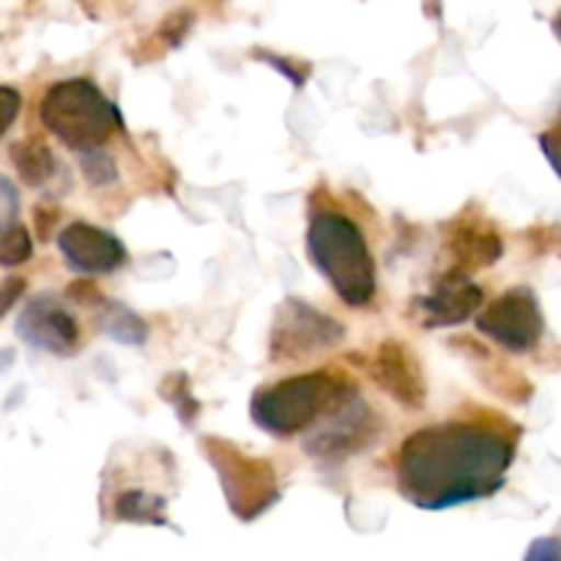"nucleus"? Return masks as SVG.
I'll return each instance as SVG.
<instances>
[{
  "mask_svg": "<svg viewBox=\"0 0 561 561\" xmlns=\"http://www.w3.org/2000/svg\"><path fill=\"white\" fill-rule=\"evenodd\" d=\"M515 438L480 422H444L411 433L398 453V488L420 510H449L502 491Z\"/></svg>",
  "mask_w": 561,
  "mask_h": 561,
  "instance_id": "obj_1",
  "label": "nucleus"
},
{
  "mask_svg": "<svg viewBox=\"0 0 561 561\" xmlns=\"http://www.w3.org/2000/svg\"><path fill=\"white\" fill-rule=\"evenodd\" d=\"M307 252L312 266L345 305H370L376 296V263L354 219L329 208L312 211L307 225Z\"/></svg>",
  "mask_w": 561,
  "mask_h": 561,
  "instance_id": "obj_2",
  "label": "nucleus"
},
{
  "mask_svg": "<svg viewBox=\"0 0 561 561\" xmlns=\"http://www.w3.org/2000/svg\"><path fill=\"white\" fill-rule=\"evenodd\" d=\"M354 394L356 389L345 383L343 378L316 370L257 389L252 394L250 414L252 422L268 436L290 438L296 433L310 431L316 422L327 420L332 411H337Z\"/></svg>",
  "mask_w": 561,
  "mask_h": 561,
  "instance_id": "obj_3",
  "label": "nucleus"
},
{
  "mask_svg": "<svg viewBox=\"0 0 561 561\" xmlns=\"http://www.w3.org/2000/svg\"><path fill=\"white\" fill-rule=\"evenodd\" d=\"M42 124L71 151L102 148L124 126L118 107L85 77L55 82L42 99Z\"/></svg>",
  "mask_w": 561,
  "mask_h": 561,
  "instance_id": "obj_4",
  "label": "nucleus"
},
{
  "mask_svg": "<svg viewBox=\"0 0 561 561\" xmlns=\"http://www.w3.org/2000/svg\"><path fill=\"white\" fill-rule=\"evenodd\" d=\"M203 453L222 485L225 502L239 520H255L279 502L277 471L268 460L252 458L228 438H203Z\"/></svg>",
  "mask_w": 561,
  "mask_h": 561,
  "instance_id": "obj_5",
  "label": "nucleus"
},
{
  "mask_svg": "<svg viewBox=\"0 0 561 561\" xmlns=\"http://www.w3.org/2000/svg\"><path fill=\"white\" fill-rule=\"evenodd\" d=\"M343 337V323L305 301L288 299L277 307L274 316L268 354L274 362H296L318 351L334 348Z\"/></svg>",
  "mask_w": 561,
  "mask_h": 561,
  "instance_id": "obj_6",
  "label": "nucleus"
},
{
  "mask_svg": "<svg viewBox=\"0 0 561 561\" xmlns=\"http://www.w3.org/2000/svg\"><path fill=\"white\" fill-rule=\"evenodd\" d=\"M477 329L513 354H526L546 332L540 301L529 288H513L477 316Z\"/></svg>",
  "mask_w": 561,
  "mask_h": 561,
  "instance_id": "obj_7",
  "label": "nucleus"
},
{
  "mask_svg": "<svg viewBox=\"0 0 561 561\" xmlns=\"http://www.w3.org/2000/svg\"><path fill=\"white\" fill-rule=\"evenodd\" d=\"M16 334L27 345L55 356H71L80 348V327L64 301L53 294H38L22 307Z\"/></svg>",
  "mask_w": 561,
  "mask_h": 561,
  "instance_id": "obj_8",
  "label": "nucleus"
},
{
  "mask_svg": "<svg viewBox=\"0 0 561 561\" xmlns=\"http://www.w3.org/2000/svg\"><path fill=\"white\" fill-rule=\"evenodd\" d=\"M58 250L66 266L82 277L113 274L126 263V247L91 222H71L60 230Z\"/></svg>",
  "mask_w": 561,
  "mask_h": 561,
  "instance_id": "obj_9",
  "label": "nucleus"
},
{
  "mask_svg": "<svg viewBox=\"0 0 561 561\" xmlns=\"http://www.w3.org/2000/svg\"><path fill=\"white\" fill-rule=\"evenodd\" d=\"M367 373L378 383V389L387 392L405 411H420L425 405V378H422V370L411 351L400 340H383L373 359L367 362Z\"/></svg>",
  "mask_w": 561,
  "mask_h": 561,
  "instance_id": "obj_10",
  "label": "nucleus"
},
{
  "mask_svg": "<svg viewBox=\"0 0 561 561\" xmlns=\"http://www.w3.org/2000/svg\"><path fill=\"white\" fill-rule=\"evenodd\" d=\"M482 301H485V294L480 285H474L463 274H447L431 296H422L416 301V307H420L422 327L444 329L469 321L471 316L480 312Z\"/></svg>",
  "mask_w": 561,
  "mask_h": 561,
  "instance_id": "obj_11",
  "label": "nucleus"
},
{
  "mask_svg": "<svg viewBox=\"0 0 561 561\" xmlns=\"http://www.w3.org/2000/svg\"><path fill=\"white\" fill-rule=\"evenodd\" d=\"M370 414L365 411V403L359 400V394L345 400L337 411L327 416V425L323 431H318L316 436L307 438V449L316 458H334V455H351L354 449H359L362 444L370 442Z\"/></svg>",
  "mask_w": 561,
  "mask_h": 561,
  "instance_id": "obj_12",
  "label": "nucleus"
},
{
  "mask_svg": "<svg viewBox=\"0 0 561 561\" xmlns=\"http://www.w3.org/2000/svg\"><path fill=\"white\" fill-rule=\"evenodd\" d=\"M447 247L449 255L455 257V268L449 274H463V277H469L474 268L493 266L504 252L496 230L485 228L482 222H460L458 230L449 233Z\"/></svg>",
  "mask_w": 561,
  "mask_h": 561,
  "instance_id": "obj_13",
  "label": "nucleus"
},
{
  "mask_svg": "<svg viewBox=\"0 0 561 561\" xmlns=\"http://www.w3.org/2000/svg\"><path fill=\"white\" fill-rule=\"evenodd\" d=\"M11 162L27 186H44L55 175V153L42 137H27L11 146Z\"/></svg>",
  "mask_w": 561,
  "mask_h": 561,
  "instance_id": "obj_14",
  "label": "nucleus"
},
{
  "mask_svg": "<svg viewBox=\"0 0 561 561\" xmlns=\"http://www.w3.org/2000/svg\"><path fill=\"white\" fill-rule=\"evenodd\" d=\"M113 513L126 524L164 526L168 524V502L159 493L148 491H124L113 504Z\"/></svg>",
  "mask_w": 561,
  "mask_h": 561,
  "instance_id": "obj_15",
  "label": "nucleus"
},
{
  "mask_svg": "<svg viewBox=\"0 0 561 561\" xmlns=\"http://www.w3.org/2000/svg\"><path fill=\"white\" fill-rule=\"evenodd\" d=\"M102 332L113 337L115 343L124 345H142L148 340V327L137 312L129 307L118 305V301H104L102 321H99Z\"/></svg>",
  "mask_w": 561,
  "mask_h": 561,
  "instance_id": "obj_16",
  "label": "nucleus"
},
{
  "mask_svg": "<svg viewBox=\"0 0 561 561\" xmlns=\"http://www.w3.org/2000/svg\"><path fill=\"white\" fill-rule=\"evenodd\" d=\"M159 392H162V398L168 400L170 405H173L175 414L181 416V422H184V425H190V422L195 420V416H197V400L192 398L190 381H186L184 373H175V376L164 378L162 389H159Z\"/></svg>",
  "mask_w": 561,
  "mask_h": 561,
  "instance_id": "obj_17",
  "label": "nucleus"
},
{
  "mask_svg": "<svg viewBox=\"0 0 561 561\" xmlns=\"http://www.w3.org/2000/svg\"><path fill=\"white\" fill-rule=\"evenodd\" d=\"M20 192L9 175L0 173V244L20 228Z\"/></svg>",
  "mask_w": 561,
  "mask_h": 561,
  "instance_id": "obj_18",
  "label": "nucleus"
},
{
  "mask_svg": "<svg viewBox=\"0 0 561 561\" xmlns=\"http://www.w3.org/2000/svg\"><path fill=\"white\" fill-rule=\"evenodd\" d=\"M82 173L91 181L93 186H107L115 184L118 179V170L110 153H104L102 148H93V151H82Z\"/></svg>",
  "mask_w": 561,
  "mask_h": 561,
  "instance_id": "obj_19",
  "label": "nucleus"
},
{
  "mask_svg": "<svg viewBox=\"0 0 561 561\" xmlns=\"http://www.w3.org/2000/svg\"><path fill=\"white\" fill-rule=\"evenodd\" d=\"M31 255H33L31 233H27L25 225H20V228H16L14 233L0 244V266H9V268L20 266V263L31 261Z\"/></svg>",
  "mask_w": 561,
  "mask_h": 561,
  "instance_id": "obj_20",
  "label": "nucleus"
},
{
  "mask_svg": "<svg viewBox=\"0 0 561 561\" xmlns=\"http://www.w3.org/2000/svg\"><path fill=\"white\" fill-rule=\"evenodd\" d=\"M20 107H22L20 91H14V88L9 85H0V137L11 129V124H14L16 115H20Z\"/></svg>",
  "mask_w": 561,
  "mask_h": 561,
  "instance_id": "obj_21",
  "label": "nucleus"
},
{
  "mask_svg": "<svg viewBox=\"0 0 561 561\" xmlns=\"http://www.w3.org/2000/svg\"><path fill=\"white\" fill-rule=\"evenodd\" d=\"M540 148L546 153V159L551 162L553 173L561 179V126L559 129H548L540 135Z\"/></svg>",
  "mask_w": 561,
  "mask_h": 561,
  "instance_id": "obj_22",
  "label": "nucleus"
},
{
  "mask_svg": "<svg viewBox=\"0 0 561 561\" xmlns=\"http://www.w3.org/2000/svg\"><path fill=\"white\" fill-rule=\"evenodd\" d=\"M22 294H25V279L22 277H5L0 283V318L16 305V299H22Z\"/></svg>",
  "mask_w": 561,
  "mask_h": 561,
  "instance_id": "obj_23",
  "label": "nucleus"
},
{
  "mask_svg": "<svg viewBox=\"0 0 561 561\" xmlns=\"http://www.w3.org/2000/svg\"><path fill=\"white\" fill-rule=\"evenodd\" d=\"M69 299H75L77 305H96V301L102 299V294H99L96 285H93L91 279L82 277L69 285Z\"/></svg>",
  "mask_w": 561,
  "mask_h": 561,
  "instance_id": "obj_24",
  "label": "nucleus"
},
{
  "mask_svg": "<svg viewBox=\"0 0 561 561\" xmlns=\"http://www.w3.org/2000/svg\"><path fill=\"white\" fill-rule=\"evenodd\" d=\"M529 559H561V542L559 540H537L526 553Z\"/></svg>",
  "mask_w": 561,
  "mask_h": 561,
  "instance_id": "obj_25",
  "label": "nucleus"
},
{
  "mask_svg": "<svg viewBox=\"0 0 561 561\" xmlns=\"http://www.w3.org/2000/svg\"><path fill=\"white\" fill-rule=\"evenodd\" d=\"M55 219H58V211H55V208H36V228L42 239H49V225H53Z\"/></svg>",
  "mask_w": 561,
  "mask_h": 561,
  "instance_id": "obj_26",
  "label": "nucleus"
},
{
  "mask_svg": "<svg viewBox=\"0 0 561 561\" xmlns=\"http://www.w3.org/2000/svg\"><path fill=\"white\" fill-rule=\"evenodd\" d=\"M553 31H557V36L561 38V14L557 16V22H553Z\"/></svg>",
  "mask_w": 561,
  "mask_h": 561,
  "instance_id": "obj_27",
  "label": "nucleus"
}]
</instances>
